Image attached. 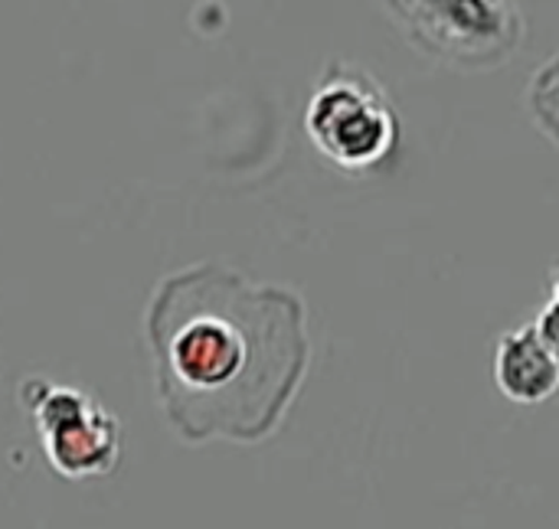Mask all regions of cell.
<instances>
[{
    "label": "cell",
    "instance_id": "obj_1",
    "mask_svg": "<svg viewBox=\"0 0 559 529\" xmlns=\"http://www.w3.org/2000/svg\"><path fill=\"white\" fill-rule=\"evenodd\" d=\"M144 340L160 412L187 445L272 438L311 366L301 294L216 262L154 288Z\"/></svg>",
    "mask_w": 559,
    "mask_h": 529
},
{
    "label": "cell",
    "instance_id": "obj_3",
    "mask_svg": "<svg viewBox=\"0 0 559 529\" xmlns=\"http://www.w3.org/2000/svg\"><path fill=\"white\" fill-rule=\"evenodd\" d=\"M403 36L429 59L462 69H501L524 43L521 0H380Z\"/></svg>",
    "mask_w": 559,
    "mask_h": 529
},
{
    "label": "cell",
    "instance_id": "obj_6",
    "mask_svg": "<svg viewBox=\"0 0 559 529\" xmlns=\"http://www.w3.org/2000/svg\"><path fill=\"white\" fill-rule=\"evenodd\" d=\"M527 105L534 115V124L559 144V52L550 56L531 79L527 88Z\"/></svg>",
    "mask_w": 559,
    "mask_h": 529
},
{
    "label": "cell",
    "instance_id": "obj_4",
    "mask_svg": "<svg viewBox=\"0 0 559 529\" xmlns=\"http://www.w3.org/2000/svg\"><path fill=\"white\" fill-rule=\"evenodd\" d=\"M20 406L26 409L56 474L85 481L115 471L121 458V425L88 393L29 376L20 386Z\"/></svg>",
    "mask_w": 559,
    "mask_h": 529
},
{
    "label": "cell",
    "instance_id": "obj_5",
    "mask_svg": "<svg viewBox=\"0 0 559 529\" xmlns=\"http://www.w3.org/2000/svg\"><path fill=\"white\" fill-rule=\"evenodd\" d=\"M495 383L518 406H540L559 393V357L534 324L508 330L495 350Z\"/></svg>",
    "mask_w": 559,
    "mask_h": 529
},
{
    "label": "cell",
    "instance_id": "obj_7",
    "mask_svg": "<svg viewBox=\"0 0 559 529\" xmlns=\"http://www.w3.org/2000/svg\"><path fill=\"white\" fill-rule=\"evenodd\" d=\"M537 327L544 330V337L550 340V347L557 350L559 357V265L557 272H554L550 298H547V304H544V311H540V317H537Z\"/></svg>",
    "mask_w": 559,
    "mask_h": 529
},
{
    "label": "cell",
    "instance_id": "obj_2",
    "mask_svg": "<svg viewBox=\"0 0 559 529\" xmlns=\"http://www.w3.org/2000/svg\"><path fill=\"white\" fill-rule=\"evenodd\" d=\"M305 131L314 151L344 173L377 170L400 147V115L386 88L344 59L321 69L305 108Z\"/></svg>",
    "mask_w": 559,
    "mask_h": 529
}]
</instances>
